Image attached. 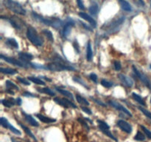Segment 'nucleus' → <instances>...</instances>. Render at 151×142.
I'll list each match as a JSON object with an SVG mask.
<instances>
[{
  "mask_svg": "<svg viewBox=\"0 0 151 142\" xmlns=\"http://www.w3.org/2000/svg\"><path fill=\"white\" fill-rule=\"evenodd\" d=\"M32 17L35 20L38 21L39 22H41L44 25L52 27V28H55V29H58L63 25V22L58 18H45L44 16H41L37 13H34V12H32Z\"/></svg>",
  "mask_w": 151,
  "mask_h": 142,
  "instance_id": "f257e3e1",
  "label": "nucleus"
},
{
  "mask_svg": "<svg viewBox=\"0 0 151 142\" xmlns=\"http://www.w3.org/2000/svg\"><path fill=\"white\" fill-rule=\"evenodd\" d=\"M46 69L50 70L51 71H56V72H60V71L63 70H75L71 65L66 64L60 58V59L55 60L54 62L46 65Z\"/></svg>",
  "mask_w": 151,
  "mask_h": 142,
  "instance_id": "f03ea898",
  "label": "nucleus"
},
{
  "mask_svg": "<svg viewBox=\"0 0 151 142\" xmlns=\"http://www.w3.org/2000/svg\"><path fill=\"white\" fill-rule=\"evenodd\" d=\"M26 35L28 39L29 40V41L35 46L41 47L44 44V41L41 38V37L38 35L35 28H32V27H29L27 28Z\"/></svg>",
  "mask_w": 151,
  "mask_h": 142,
  "instance_id": "7ed1b4c3",
  "label": "nucleus"
},
{
  "mask_svg": "<svg viewBox=\"0 0 151 142\" xmlns=\"http://www.w3.org/2000/svg\"><path fill=\"white\" fill-rule=\"evenodd\" d=\"M4 4L9 10L17 14L22 15V16L26 14L25 9H24V7L19 2L15 1L14 0H4Z\"/></svg>",
  "mask_w": 151,
  "mask_h": 142,
  "instance_id": "20e7f679",
  "label": "nucleus"
},
{
  "mask_svg": "<svg viewBox=\"0 0 151 142\" xmlns=\"http://www.w3.org/2000/svg\"><path fill=\"white\" fill-rule=\"evenodd\" d=\"M1 59H3L5 62H8V63L12 64H14L16 66L19 67H24V68H27L31 67H32V64L27 63V62H25L24 61L21 60V59H16L14 58H10L7 57V56H4L3 55H1Z\"/></svg>",
  "mask_w": 151,
  "mask_h": 142,
  "instance_id": "39448f33",
  "label": "nucleus"
},
{
  "mask_svg": "<svg viewBox=\"0 0 151 142\" xmlns=\"http://www.w3.org/2000/svg\"><path fill=\"white\" fill-rule=\"evenodd\" d=\"M97 123H98V126H99V128H100V130H101V131L103 132L105 135H106L107 136H109L110 138H111V139H113V140L117 141V139H116V138L113 135V134L111 133L110 127L108 125L107 123L104 122L103 121H100V120H97Z\"/></svg>",
  "mask_w": 151,
  "mask_h": 142,
  "instance_id": "423d86ee",
  "label": "nucleus"
},
{
  "mask_svg": "<svg viewBox=\"0 0 151 142\" xmlns=\"http://www.w3.org/2000/svg\"><path fill=\"white\" fill-rule=\"evenodd\" d=\"M132 68H133V70H134V73H135L136 75L137 76V78H139V79L141 80V81H142V82L144 83V84H145V85L147 86V87L151 90V81H150V79H149V78H147V77L146 76L144 73H142V72H140V71L139 70L137 69L135 66H133Z\"/></svg>",
  "mask_w": 151,
  "mask_h": 142,
  "instance_id": "0eeeda50",
  "label": "nucleus"
},
{
  "mask_svg": "<svg viewBox=\"0 0 151 142\" xmlns=\"http://www.w3.org/2000/svg\"><path fill=\"white\" fill-rule=\"evenodd\" d=\"M109 104L110 105V106H111L112 107H114V108H115L116 109H117V110H119V111H121V112H124V113H125L126 115H128V116L132 117V114L131 113V112H130L128 109H126L125 106H122L121 104H119V102L116 101L111 100V101H109Z\"/></svg>",
  "mask_w": 151,
  "mask_h": 142,
  "instance_id": "6e6552de",
  "label": "nucleus"
},
{
  "mask_svg": "<svg viewBox=\"0 0 151 142\" xmlns=\"http://www.w3.org/2000/svg\"><path fill=\"white\" fill-rule=\"evenodd\" d=\"M54 101L55 103H57L58 104L60 105V106H62L63 107L68 108V107H69V106H71V107H73V108L77 107V106L73 103V102H72L71 101L68 100V99H61V98L55 97L54 99Z\"/></svg>",
  "mask_w": 151,
  "mask_h": 142,
  "instance_id": "1a4fd4ad",
  "label": "nucleus"
},
{
  "mask_svg": "<svg viewBox=\"0 0 151 142\" xmlns=\"http://www.w3.org/2000/svg\"><path fill=\"white\" fill-rule=\"evenodd\" d=\"M0 121H1V124L3 127H4V128H8L9 130L12 132V133H13L14 134H16V135H22V133H21V132L18 130V129H16V127H14L13 126H12L5 118H4V117H1V119H0Z\"/></svg>",
  "mask_w": 151,
  "mask_h": 142,
  "instance_id": "9d476101",
  "label": "nucleus"
},
{
  "mask_svg": "<svg viewBox=\"0 0 151 142\" xmlns=\"http://www.w3.org/2000/svg\"><path fill=\"white\" fill-rule=\"evenodd\" d=\"M117 126L122 131L125 132V133H128V134L131 133V132H132V127H131V124L127 122V121H124V120H119V121H118Z\"/></svg>",
  "mask_w": 151,
  "mask_h": 142,
  "instance_id": "9b49d317",
  "label": "nucleus"
},
{
  "mask_svg": "<svg viewBox=\"0 0 151 142\" xmlns=\"http://www.w3.org/2000/svg\"><path fill=\"white\" fill-rule=\"evenodd\" d=\"M117 77L119 78V80H120V81L128 87H131L133 85H134V81H133L130 77L127 76V75H124V74H122V73L118 74Z\"/></svg>",
  "mask_w": 151,
  "mask_h": 142,
  "instance_id": "f8f14e48",
  "label": "nucleus"
},
{
  "mask_svg": "<svg viewBox=\"0 0 151 142\" xmlns=\"http://www.w3.org/2000/svg\"><path fill=\"white\" fill-rule=\"evenodd\" d=\"M78 15H79V16L81 18H82L83 19H84V20L87 21V22H88V23L91 24V25H92L94 28H96L97 27V22H96V21L94 20V19H93L91 16H90L89 15L87 14V13H84V12H81V13H78Z\"/></svg>",
  "mask_w": 151,
  "mask_h": 142,
  "instance_id": "ddd939ff",
  "label": "nucleus"
},
{
  "mask_svg": "<svg viewBox=\"0 0 151 142\" xmlns=\"http://www.w3.org/2000/svg\"><path fill=\"white\" fill-rule=\"evenodd\" d=\"M74 25H75V22H74L72 20H69V22H67L66 24H65L64 27H63V36L68 37V36H69V33H71L72 28Z\"/></svg>",
  "mask_w": 151,
  "mask_h": 142,
  "instance_id": "4468645a",
  "label": "nucleus"
},
{
  "mask_svg": "<svg viewBox=\"0 0 151 142\" xmlns=\"http://www.w3.org/2000/svg\"><path fill=\"white\" fill-rule=\"evenodd\" d=\"M118 1H119V3L122 10L127 12H131L132 10V7H131V4L126 0H118Z\"/></svg>",
  "mask_w": 151,
  "mask_h": 142,
  "instance_id": "2eb2a0df",
  "label": "nucleus"
},
{
  "mask_svg": "<svg viewBox=\"0 0 151 142\" xmlns=\"http://www.w3.org/2000/svg\"><path fill=\"white\" fill-rule=\"evenodd\" d=\"M19 57L21 60L24 61L25 62H27V63H29L33 59V56L28 53H20L19 54Z\"/></svg>",
  "mask_w": 151,
  "mask_h": 142,
  "instance_id": "dca6fc26",
  "label": "nucleus"
},
{
  "mask_svg": "<svg viewBox=\"0 0 151 142\" xmlns=\"http://www.w3.org/2000/svg\"><path fill=\"white\" fill-rule=\"evenodd\" d=\"M23 115H24L25 120L29 123V124H31L33 127H38V123L35 121V118H33V117L30 115H28V114H26L24 112H23Z\"/></svg>",
  "mask_w": 151,
  "mask_h": 142,
  "instance_id": "f3484780",
  "label": "nucleus"
},
{
  "mask_svg": "<svg viewBox=\"0 0 151 142\" xmlns=\"http://www.w3.org/2000/svg\"><path fill=\"white\" fill-rule=\"evenodd\" d=\"M36 117L40 120V121H42V122H44V123H53V122H55L56 121L55 119L49 118V117H46V116H44V115H41V114H37Z\"/></svg>",
  "mask_w": 151,
  "mask_h": 142,
  "instance_id": "a211bd4d",
  "label": "nucleus"
},
{
  "mask_svg": "<svg viewBox=\"0 0 151 142\" xmlns=\"http://www.w3.org/2000/svg\"><path fill=\"white\" fill-rule=\"evenodd\" d=\"M8 21L10 22V23L11 24L12 26L14 27L16 29H21L22 27V22L21 20H18L17 19H13V18H11V19H9Z\"/></svg>",
  "mask_w": 151,
  "mask_h": 142,
  "instance_id": "6ab92c4d",
  "label": "nucleus"
},
{
  "mask_svg": "<svg viewBox=\"0 0 151 142\" xmlns=\"http://www.w3.org/2000/svg\"><path fill=\"white\" fill-rule=\"evenodd\" d=\"M92 56H93V53H92V49H91V42L88 41V44H87V48H86L87 61H88V62L91 61Z\"/></svg>",
  "mask_w": 151,
  "mask_h": 142,
  "instance_id": "aec40b11",
  "label": "nucleus"
},
{
  "mask_svg": "<svg viewBox=\"0 0 151 142\" xmlns=\"http://www.w3.org/2000/svg\"><path fill=\"white\" fill-rule=\"evenodd\" d=\"M37 90H38L39 93H45V94L49 95L50 96H54L55 95V92H53L51 89H50L49 87H44V88H37Z\"/></svg>",
  "mask_w": 151,
  "mask_h": 142,
  "instance_id": "412c9836",
  "label": "nucleus"
},
{
  "mask_svg": "<svg viewBox=\"0 0 151 142\" xmlns=\"http://www.w3.org/2000/svg\"><path fill=\"white\" fill-rule=\"evenodd\" d=\"M6 44H7V46L12 47V48H19V44H18V42L15 38H8L6 41Z\"/></svg>",
  "mask_w": 151,
  "mask_h": 142,
  "instance_id": "4be33fe9",
  "label": "nucleus"
},
{
  "mask_svg": "<svg viewBox=\"0 0 151 142\" xmlns=\"http://www.w3.org/2000/svg\"><path fill=\"white\" fill-rule=\"evenodd\" d=\"M132 97H133V99H134V100L137 101L138 102L139 104H140L142 105V106H145V105H146V104H145V102L143 98H142V96H140L139 95L137 94V93H132Z\"/></svg>",
  "mask_w": 151,
  "mask_h": 142,
  "instance_id": "5701e85b",
  "label": "nucleus"
},
{
  "mask_svg": "<svg viewBox=\"0 0 151 142\" xmlns=\"http://www.w3.org/2000/svg\"><path fill=\"white\" fill-rule=\"evenodd\" d=\"M18 123H19V125L21 126V127H22V128L24 130V132H25V133H26L28 135H29V137H30L31 138H32V139H33L34 141H37L36 138L35 137V135H33V133H32V132H31L30 130H29V128H27V127L26 126L23 125V124H22V123L19 122V121H18Z\"/></svg>",
  "mask_w": 151,
  "mask_h": 142,
  "instance_id": "b1692460",
  "label": "nucleus"
},
{
  "mask_svg": "<svg viewBox=\"0 0 151 142\" xmlns=\"http://www.w3.org/2000/svg\"><path fill=\"white\" fill-rule=\"evenodd\" d=\"M0 72L4 74H10V75H14L17 73L18 71L15 69L12 68H6V67H1L0 68Z\"/></svg>",
  "mask_w": 151,
  "mask_h": 142,
  "instance_id": "393cba45",
  "label": "nucleus"
},
{
  "mask_svg": "<svg viewBox=\"0 0 151 142\" xmlns=\"http://www.w3.org/2000/svg\"><path fill=\"white\" fill-rule=\"evenodd\" d=\"M56 90H57L58 92H59L60 93H61L62 95L66 96V97H68L69 98V99H72V100H73V95H72L70 92L67 91V90H64V89H60L59 88V87H56Z\"/></svg>",
  "mask_w": 151,
  "mask_h": 142,
  "instance_id": "a878e982",
  "label": "nucleus"
},
{
  "mask_svg": "<svg viewBox=\"0 0 151 142\" xmlns=\"http://www.w3.org/2000/svg\"><path fill=\"white\" fill-rule=\"evenodd\" d=\"M16 103V101L13 99H9V100H7V99L1 100V104H2L4 106H6V107H11V106H13Z\"/></svg>",
  "mask_w": 151,
  "mask_h": 142,
  "instance_id": "bb28decb",
  "label": "nucleus"
},
{
  "mask_svg": "<svg viewBox=\"0 0 151 142\" xmlns=\"http://www.w3.org/2000/svg\"><path fill=\"white\" fill-rule=\"evenodd\" d=\"M75 98H76V100L78 101V103L81 104L86 105V106H88V105H89V102H88L86 99L80 96V95L77 94L76 96H75Z\"/></svg>",
  "mask_w": 151,
  "mask_h": 142,
  "instance_id": "cd10ccee",
  "label": "nucleus"
},
{
  "mask_svg": "<svg viewBox=\"0 0 151 142\" xmlns=\"http://www.w3.org/2000/svg\"><path fill=\"white\" fill-rule=\"evenodd\" d=\"M88 11L91 13V15H96L98 12V4L97 3H94V4H91V6L88 8Z\"/></svg>",
  "mask_w": 151,
  "mask_h": 142,
  "instance_id": "c85d7f7f",
  "label": "nucleus"
},
{
  "mask_svg": "<svg viewBox=\"0 0 151 142\" xmlns=\"http://www.w3.org/2000/svg\"><path fill=\"white\" fill-rule=\"evenodd\" d=\"M42 33L44 34V36H46V37H47L50 41H52V42L54 41V38H53V35L51 31L47 29H44L43 30Z\"/></svg>",
  "mask_w": 151,
  "mask_h": 142,
  "instance_id": "c756f323",
  "label": "nucleus"
},
{
  "mask_svg": "<svg viewBox=\"0 0 151 142\" xmlns=\"http://www.w3.org/2000/svg\"><path fill=\"white\" fill-rule=\"evenodd\" d=\"M28 79L30 81H32V82L35 83L36 84H39V85H44L45 84V82L44 81H42L40 78H35V77H28Z\"/></svg>",
  "mask_w": 151,
  "mask_h": 142,
  "instance_id": "7c9ffc66",
  "label": "nucleus"
},
{
  "mask_svg": "<svg viewBox=\"0 0 151 142\" xmlns=\"http://www.w3.org/2000/svg\"><path fill=\"white\" fill-rule=\"evenodd\" d=\"M5 85L6 87H7V90H13V89H16V90H19V87L18 86H16V84H13L12 81H9V80H7L5 81Z\"/></svg>",
  "mask_w": 151,
  "mask_h": 142,
  "instance_id": "2f4dec72",
  "label": "nucleus"
},
{
  "mask_svg": "<svg viewBox=\"0 0 151 142\" xmlns=\"http://www.w3.org/2000/svg\"><path fill=\"white\" fill-rule=\"evenodd\" d=\"M134 139L138 141H143L145 140V136L144 135L143 133H142L141 132L139 131L137 132V135H136L135 137H134Z\"/></svg>",
  "mask_w": 151,
  "mask_h": 142,
  "instance_id": "473e14b6",
  "label": "nucleus"
},
{
  "mask_svg": "<svg viewBox=\"0 0 151 142\" xmlns=\"http://www.w3.org/2000/svg\"><path fill=\"white\" fill-rule=\"evenodd\" d=\"M138 108H139V110L141 111V112H142V113L144 114L146 117H147V118L151 119V112H150V111H148L147 109H145L144 107H142V106H138Z\"/></svg>",
  "mask_w": 151,
  "mask_h": 142,
  "instance_id": "72a5a7b5",
  "label": "nucleus"
},
{
  "mask_svg": "<svg viewBox=\"0 0 151 142\" xmlns=\"http://www.w3.org/2000/svg\"><path fill=\"white\" fill-rule=\"evenodd\" d=\"M101 84L104 87H106V88H110V87H111L112 86L114 85L113 83L110 82V81H107V80H106V79H103V80H102V81H101Z\"/></svg>",
  "mask_w": 151,
  "mask_h": 142,
  "instance_id": "f704fd0d",
  "label": "nucleus"
},
{
  "mask_svg": "<svg viewBox=\"0 0 151 142\" xmlns=\"http://www.w3.org/2000/svg\"><path fill=\"white\" fill-rule=\"evenodd\" d=\"M141 128L142 129L143 132L145 133L146 136H147V138H148L149 139H151V132L150 131V130H149L148 129L146 128V127L143 125H141Z\"/></svg>",
  "mask_w": 151,
  "mask_h": 142,
  "instance_id": "c9c22d12",
  "label": "nucleus"
},
{
  "mask_svg": "<svg viewBox=\"0 0 151 142\" xmlns=\"http://www.w3.org/2000/svg\"><path fill=\"white\" fill-rule=\"evenodd\" d=\"M73 80H74V81H76V82L80 83V84H82V85H83L84 87H86V88H87V90H88V87H87L86 84L85 83L83 82V81H82V80H81V78H79V77H77V76H76V77H74Z\"/></svg>",
  "mask_w": 151,
  "mask_h": 142,
  "instance_id": "e433bc0d",
  "label": "nucleus"
},
{
  "mask_svg": "<svg viewBox=\"0 0 151 142\" xmlns=\"http://www.w3.org/2000/svg\"><path fill=\"white\" fill-rule=\"evenodd\" d=\"M17 80L20 83L24 84V85H30V83H29V81H27V80L24 79V78H22V77H17Z\"/></svg>",
  "mask_w": 151,
  "mask_h": 142,
  "instance_id": "4c0bfd02",
  "label": "nucleus"
},
{
  "mask_svg": "<svg viewBox=\"0 0 151 142\" xmlns=\"http://www.w3.org/2000/svg\"><path fill=\"white\" fill-rule=\"evenodd\" d=\"M114 68L116 70L119 71L120 70L121 68H122V66H121V63L119 62V61H115L114 62Z\"/></svg>",
  "mask_w": 151,
  "mask_h": 142,
  "instance_id": "58836bf2",
  "label": "nucleus"
},
{
  "mask_svg": "<svg viewBox=\"0 0 151 142\" xmlns=\"http://www.w3.org/2000/svg\"><path fill=\"white\" fill-rule=\"evenodd\" d=\"M77 3H78V6L81 10H85V6H84L83 0H77Z\"/></svg>",
  "mask_w": 151,
  "mask_h": 142,
  "instance_id": "ea45409f",
  "label": "nucleus"
},
{
  "mask_svg": "<svg viewBox=\"0 0 151 142\" xmlns=\"http://www.w3.org/2000/svg\"><path fill=\"white\" fill-rule=\"evenodd\" d=\"M89 78L94 81V83H97V76L95 73H91L89 75Z\"/></svg>",
  "mask_w": 151,
  "mask_h": 142,
  "instance_id": "a19ab883",
  "label": "nucleus"
},
{
  "mask_svg": "<svg viewBox=\"0 0 151 142\" xmlns=\"http://www.w3.org/2000/svg\"><path fill=\"white\" fill-rule=\"evenodd\" d=\"M91 99H92V100L94 101V102H96V103L98 104L99 105H100V106H106V104H104V103H103V102H102L101 101L98 100V99H94V98H93V97H91Z\"/></svg>",
  "mask_w": 151,
  "mask_h": 142,
  "instance_id": "79ce46f5",
  "label": "nucleus"
},
{
  "mask_svg": "<svg viewBox=\"0 0 151 142\" xmlns=\"http://www.w3.org/2000/svg\"><path fill=\"white\" fill-rule=\"evenodd\" d=\"M81 109H82L83 111H84L86 113L88 114V115H91V114H92L91 109H88V107H86V106H81Z\"/></svg>",
  "mask_w": 151,
  "mask_h": 142,
  "instance_id": "37998d69",
  "label": "nucleus"
},
{
  "mask_svg": "<svg viewBox=\"0 0 151 142\" xmlns=\"http://www.w3.org/2000/svg\"><path fill=\"white\" fill-rule=\"evenodd\" d=\"M78 121H80V122H81V124H82V125H83L84 127H85L87 129V130H88H88H89V127H88V126L87 125L86 122H85L83 119H82V118H78Z\"/></svg>",
  "mask_w": 151,
  "mask_h": 142,
  "instance_id": "c03bdc74",
  "label": "nucleus"
},
{
  "mask_svg": "<svg viewBox=\"0 0 151 142\" xmlns=\"http://www.w3.org/2000/svg\"><path fill=\"white\" fill-rule=\"evenodd\" d=\"M22 95H23L24 96H27V97H35V95H33L31 93H29V92H24V93H23Z\"/></svg>",
  "mask_w": 151,
  "mask_h": 142,
  "instance_id": "a18cd8bd",
  "label": "nucleus"
},
{
  "mask_svg": "<svg viewBox=\"0 0 151 142\" xmlns=\"http://www.w3.org/2000/svg\"><path fill=\"white\" fill-rule=\"evenodd\" d=\"M16 104H17L18 105H21V104H22V99H20V98H18L17 99H16Z\"/></svg>",
  "mask_w": 151,
  "mask_h": 142,
  "instance_id": "49530a36",
  "label": "nucleus"
},
{
  "mask_svg": "<svg viewBox=\"0 0 151 142\" xmlns=\"http://www.w3.org/2000/svg\"><path fill=\"white\" fill-rule=\"evenodd\" d=\"M138 1H139L140 3H141V4H142V6L145 5V1H143V0H138Z\"/></svg>",
  "mask_w": 151,
  "mask_h": 142,
  "instance_id": "de8ad7c7",
  "label": "nucleus"
},
{
  "mask_svg": "<svg viewBox=\"0 0 151 142\" xmlns=\"http://www.w3.org/2000/svg\"><path fill=\"white\" fill-rule=\"evenodd\" d=\"M11 140H12V141H13V142H19V141H16L15 140L14 138H11Z\"/></svg>",
  "mask_w": 151,
  "mask_h": 142,
  "instance_id": "09e8293b",
  "label": "nucleus"
},
{
  "mask_svg": "<svg viewBox=\"0 0 151 142\" xmlns=\"http://www.w3.org/2000/svg\"><path fill=\"white\" fill-rule=\"evenodd\" d=\"M150 7H151V0H150Z\"/></svg>",
  "mask_w": 151,
  "mask_h": 142,
  "instance_id": "8fccbe9b",
  "label": "nucleus"
},
{
  "mask_svg": "<svg viewBox=\"0 0 151 142\" xmlns=\"http://www.w3.org/2000/svg\"><path fill=\"white\" fill-rule=\"evenodd\" d=\"M150 69H151V64L150 65Z\"/></svg>",
  "mask_w": 151,
  "mask_h": 142,
  "instance_id": "3c124183",
  "label": "nucleus"
},
{
  "mask_svg": "<svg viewBox=\"0 0 151 142\" xmlns=\"http://www.w3.org/2000/svg\"><path fill=\"white\" fill-rule=\"evenodd\" d=\"M150 103H151V98H150Z\"/></svg>",
  "mask_w": 151,
  "mask_h": 142,
  "instance_id": "603ef678",
  "label": "nucleus"
}]
</instances>
